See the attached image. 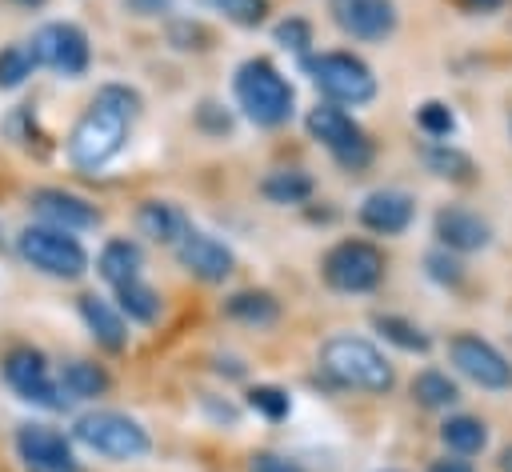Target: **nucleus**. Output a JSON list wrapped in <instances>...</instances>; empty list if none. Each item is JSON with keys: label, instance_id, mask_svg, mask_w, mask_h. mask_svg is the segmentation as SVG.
<instances>
[{"label": "nucleus", "instance_id": "nucleus-1", "mask_svg": "<svg viewBox=\"0 0 512 472\" xmlns=\"http://www.w3.org/2000/svg\"><path fill=\"white\" fill-rule=\"evenodd\" d=\"M144 112V96L128 84H100L92 104L80 112V120L68 132V160L80 172H100L108 168L124 144L132 120Z\"/></svg>", "mask_w": 512, "mask_h": 472}, {"label": "nucleus", "instance_id": "nucleus-2", "mask_svg": "<svg viewBox=\"0 0 512 472\" xmlns=\"http://www.w3.org/2000/svg\"><path fill=\"white\" fill-rule=\"evenodd\" d=\"M320 372L336 388H352V392H368V396H384L396 388L392 360L372 340L352 336V332H332L320 344Z\"/></svg>", "mask_w": 512, "mask_h": 472}, {"label": "nucleus", "instance_id": "nucleus-3", "mask_svg": "<svg viewBox=\"0 0 512 472\" xmlns=\"http://www.w3.org/2000/svg\"><path fill=\"white\" fill-rule=\"evenodd\" d=\"M232 96H236V108L244 112V120H252L256 128H280L292 120V108H296L292 80L268 56H248L236 64Z\"/></svg>", "mask_w": 512, "mask_h": 472}, {"label": "nucleus", "instance_id": "nucleus-4", "mask_svg": "<svg viewBox=\"0 0 512 472\" xmlns=\"http://www.w3.org/2000/svg\"><path fill=\"white\" fill-rule=\"evenodd\" d=\"M72 440L84 444L88 452L112 460V464H128V460H144L152 452V436L148 428L116 408H92L84 416H76L72 424Z\"/></svg>", "mask_w": 512, "mask_h": 472}, {"label": "nucleus", "instance_id": "nucleus-5", "mask_svg": "<svg viewBox=\"0 0 512 472\" xmlns=\"http://www.w3.org/2000/svg\"><path fill=\"white\" fill-rule=\"evenodd\" d=\"M388 276V256L380 244L364 240V236H348L336 240L324 256H320V280L324 288L340 292V296H364L376 292Z\"/></svg>", "mask_w": 512, "mask_h": 472}, {"label": "nucleus", "instance_id": "nucleus-6", "mask_svg": "<svg viewBox=\"0 0 512 472\" xmlns=\"http://www.w3.org/2000/svg\"><path fill=\"white\" fill-rule=\"evenodd\" d=\"M304 72L316 84V92L328 104H340V108L372 104L376 100V88H380L376 84V72L368 68V60H360L356 52H344V48L304 56Z\"/></svg>", "mask_w": 512, "mask_h": 472}, {"label": "nucleus", "instance_id": "nucleus-7", "mask_svg": "<svg viewBox=\"0 0 512 472\" xmlns=\"http://www.w3.org/2000/svg\"><path fill=\"white\" fill-rule=\"evenodd\" d=\"M304 128H308V136L344 168V172H364L372 160H376V144H372V136L352 120V112L348 108H340V104H316V108H308V116H304Z\"/></svg>", "mask_w": 512, "mask_h": 472}, {"label": "nucleus", "instance_id": "nucleus-8", "mask_svg": "<svg viewBox=\"0 0 512 472\" xmlns=\"http://www.w3.org/2000/svg\"><path fill=\"white\" fill-rule=\"evenodd\" d=\"M16 252L24 264L52 280H80L88 272V248L80 244L76 232L52 228V224H28L16 236Z\"/></svg>", "mask_w": 512, "mask_h": 472}, {"label": "nucleus", "instance_id": "nucleus-9", "mask_svg": "<svg viewBox=\"0 0 512 472\" xmlns=\"http://www.w3.org/2000/svg\"><path fill=\"white\" fill-rule=\"evenodd\" d=\"M0 376H4V384L24 404H36V408H48V412H60L68 404V396H64V388H60L48 356L40 348H32V344L8 348L4 360H0Z\"/></svg>", "mask_w": 512, "mask_h": 472}, {"label": "nucleus", "instance_id": "nucleus-10", "mask_svg": "<svg viewBox=\"0 0 512 472\" xmlns=\"http://www.w3.org/2000/svg\"><path fill=\"white\" fill-rule=\"evenodd\" d=\"M32 56H36V68H48L64 80H76L88 72L92 64V44H88V32L72 20H48L32 32L28 40Z\"/></svg>", "mask_w": 512, "mask_h": 472}, {"label": "nucleus", "instance_id": "nucleus-11", "mask_svg": "<svg viewBox=\"0 0 512 472\" xmlns=\"http://www.w3.org/2000/svg\"><path fill=\"white\" fill-rule=\"evenodd\" d=\"M448 360H452V368H456L464 380H472L476 388H488V392L512 388V364H508V356H504L492 340H484V336H476V332H456V336L448 340Z\"/></svg>", "mask_w": 512, "mask_h": 472}, {"label": "nucleus", "instance_id": "nucleus-12", "mask_svg": "<svg viewBox=\"0 0 512 472\" xmlns=\"http://www.w3.org/2000/svg\"><path fill=\"white\" fill-rule=\"evenodd\" d=\"M16 456L28 472H80L72 440L52 424H20L16 428Z\"/></svg>", "mask_w": 512, "mask_h": 472}, {"label": "nucleus", "instance_id": "nucleus-13", "mask_svg": "<svg viewBox=\"0 0 512 472\" xmlns=\"http://www.w3.org/2000/svg\"><path fill=\"white\" fill-rule=\"evenodd\" d=\"M172 252H176V260H180V268H184L188 276H196L200 284H224V280L232 276V268H236L232 248H228L224 240H216L212 232H200V228H192Z\"/></svg>", "mask_w": 512, "mask_h": 472}, {"label": "nucleus", "instance_id": "nucleus-14", "mask_svg": "<svg viewBox=\"0 0 512 472\" xmlns=\"http://www.w3.org/2000/svg\"><path fill=\"white\" fill-rule=\"evenodd\" d=\"M356 220L372 236H404L416 220V200L404 188H376L360 200Z\"/></svg>", "mask_w": 512, "mask_h": 472}, {"label": "nucleus", "instance_id": "nucleus-15", "mask_svg": "<svg viewBox=\"0 0 512 472\" xmlns=\"http://www.w3.org/2000/svg\"><path fill=\"white\" fill-rule=\"evenodd\" d=\"M332 20H336V28H340L344 36L364 40V44L388 40V36L396 32V24H400L392 0H336Z\"/></svg>", "mask_w": 512, "mask_h": 472}, {"label": "nucleus", "instance_id": "nucleus-16", "mask_svg": "<svg viewBox=\"0 0 512 472\" xmlns=\"http://www.w3.org/2000/svg\"><path fill=\"white\" fill-rule=\"evenodd\" d=\"M28 204L40 216V224H52L64 232H88L100 224V208L92 200L68 192V188H32Z\"/></svg>", "mask_w": 512, "mask_h": 472}, {"label": "nucleus", "instance_id": "nucleus-17", "mask_svg": "<svg viewBox=\"0 0 512 472\" xmlns=\"http://www.w3.org/2000/svg\"><path fill=\"white\" fill-rule=\"evenodd\" d=\"M432 232H436V244L464 256V252H484L492 244V224L472 212V208H460V204H444L436 216H432Z\"/></svg>", "mask_w": 512, "mask_h": 472}, {"label": "nucleus", "instance_id": "nucleus-18", "mask_svg": "<svg viewBox=\"0 0 512 472\" xmlns=\"http://www.w3.org/2000/svg\"><path fill=\"white\" fill-rule=\"evenodd\" d=\"M76 312L84 320V328L92 332V340L104 348V352H124L128 348V320L120 316V308L96 292H84L76 300Z\"/></svg>", "mask_w": 512, "mask_h": 472}, {"label": "nucleus", "instance_id": "nucleus-19", "mask_svg": "<svg viewBox=\"0 0 512 472\" xmlns=\"http://www.w3.org/2000/svg\"><path fill=\"white\" fill-rule=\"evenodd\" d=\"M136 228H140V236H148L152 244L176 248V244L192 232V216H188L176 200H144V204L136 208Z\"/></svg>", "mask_w": 512, "mask_h": 472}, {"label": "nucleus", "instance_id": "nucleus-20", "mask_svg": "<svg viewBox=\"0 0 512 472\" xmlns=\"http://www.w3.org/2000/svg\"><path fill=\"white\" fill-rule=\"evenodd\" d=\"M220 312L236 324H248V328H272L280 320V300L268 288H236L224 296Z\"/></svg>", "mask_w": 512, "mask_h": 472}, {"label": "nucleus", "instance_id": "nucleus-21", "mask_svg": "<svg viewBox=\"0 0 512 472\" xmlns=\"http://www.w3.org/2000/svg\"><path fill=\"white\" fill-rule=\"evenodd\" d=\"M96 272L116 288V284H128V280H136L140 272H144V248L136 244V240H128V236H112L104 248H100V256H96Z\"/></svg>", "mask_w": 512, "mask_h": 472}, {"label": "nucleus", "instance_id": "nucleus-22", "mask_svg": "<svg viewBox=\"0 0 512 472\" xmlns=\"http://www.w3.org/2000/svg\"><path fill=\"white\" fill-rule=\"evenodd\" d=\"M56 380H60V388H64L68 400H100L112 388V376L104 372V364L80 360V356L76 360H64L60 372H56Z\"/></svg>", "mask_w": 512, "mask_h": 472}, {"label": "nucleus", "instance_id": "nucleus-23", "mask_svg": "<svg viewBox=\"0 0 512 472\" xmlns=\"http://www.w3.org/2000/svg\"><path fill=\"white\" fill-rule=\"evenodd\" d=\"M440 444L448 448V456H480L488 448V424L472 412H452L440 424Z\"/></svg>", "mask_w": 512, "mask_h": 472}, {"label": "nucleus", "instance_id": "nucleus-24", "mask_svg": "<svg viewBox=\"0 0 512 472\" xmlns=\"http://www.w3.org/2000/svg\"><path fill=\"white\" fill-rule=\"evenodd\" d=\"M260 196L268 204H276V208H288V204L300 208V204H308L316 196V180L304 168H276V172H268L260 180Z\"/></svg>", "mask_w": 512, "mask_h": 472}, {"label": "nucleus", "instance_id": "nucleus-25", "mask_svg": "<svg viewBox=\"0 0 512 472\" xmlns=\"http://www.w3.org/2000/svg\"><path fill=\"white\" fill-rule=\"evenodd\" d=\"M420 156H424V168L440 180H452V184H472L476 180V160L464 148L448 144V140H428Z\"/></svg>", "mask_w": 512, "mask_h": 472}, {"label": "nucleus", "instance_id": "nucleus-26", "mask_svg": "<svg viewBox=\"0 0 512 472\" xmlns=\"http://www.w3.org/2000/svg\"><path fill=\"white\" fill-rule=\"evenodd\" d=\"M112 292H116L112 304L120 308V316H124L128 324H156V320H160L164 300H160V292H156L144 276H136V280H128V284H116Z\"/></svg>", "mask_w": 512, "mask_h": 472}, {"label": "nucleus", "instance_id": "nucleus-27", "mask_svg": "<svg viewBox=\"0 0 512 472\" xmlns=\"http://www.w3.org/2000/svg\"><path fill=\"white\" fill-rule=\"evenodd\" d=\"M408 392H412V400H416L420 408H428V412H448V408L460 400V384H456L448 372H440V368H420V372L412 376Z\"/></svg>", "mask_w": 512, "mask_h": 472}, {"label": "nucleus", "instance_id": "nucleus-28", "mask_svg": "<svg viewBox=\"0 0 512 472\" xmlns=\"http://www.w3.org/2000/svg\"><path fill=\"white\" fill-rule=\"evenodd\" d=\"M372 328H376L392 348H400V352H408V356H424V352H432V336H428L416 320H408V316L376 312V316H372Z\"/></svg>", "mask_w": 512, "mask_h": 472}, {"label": "nucleus", "instance_id": "nucleus-29", "mask_svg": "<svg viewBox=\"0 0 512 472\" xmlns=\"http://www.w3.org/2000/svg\"><path fill=\"white\" fill-rule=\"evenodd\" d=\"M32 72H36V56H32L28 44H4L0 48V88L4 92L20 88Z\"/></svg>", "mask_w": 512, "mask_h": 472}, {"label": "nucleus", "instance_id": "nucleus-30", "mask_svg": "<svg viewBox=\"0 0 512 472\" xmlns=\"http://www.w3.org/2000/svg\"><path fill=\"white\" fill-rule=\"evenodd\" d=\"M248 408L256 416H264L268 424H280V420H288L292 400H288V392L280 384H252L248 388Z\"/></svg>", "mask_w": 512, "mask_h": 472}, {"label": "nucleus", "instance_id": "nucleus-31", "mask_svg": "<svg viewBox=\"0 0 512 472\" xmlns=\"http://www.w3.org/2000/svg\"><path fill=\"white\" fill-rule=\"evenodd\" d=\"M416 128H420L428 140H448V136L456 132V112H452V104H444V100H424V104L416 108Z\"/></svg>", "mask_w": 512, "mask_h": 472}, {"label": "nucleus", "instance_id": "nucleus-32", "mask_svg": "<svg viewBox=\"0 0 512 472\" xmlns=\"http://www.w3.org/2000/svg\"><path fill=\"white\" fill-rule=\"evenodd\" d=\"M212 8L228 20V24H236V28H260L264 20H268V0H212Z\"/></svg>", "mask_w": 512, "mask_h": 472}, {"label": "nucleus", "instance_id": "nucleus-33", "mask_svg": "<svg viewBox=\"0 0 512 472\" xmlns=\"http://www.w3.org/2000/svg\"><path fill=\"white\" fill-rule=\"evenodd\" d=\"M272 40L280 48L296 52V56H308V48H312V24L304 16H284V20L272 24Z\"/></svg>", "mask_w": 512, "mask_h": 472}, {"label": "nucleus", "instance_id": "nucleus-34", "mask_svg": "<svg viewBox=\"0 0 512 472\" xmlns=\"http://www.w3.org/2000/svg\"><path fill=\"white\" fill-rule=\"evenodd\" d=\"M424 272H428V280H436V284H444V288H456V284L464 280V264H460V256L448 252V248H432V252L424 256Z\"/></svg>", "mask_w": 512, "mask_h": 472}, {"label": "nucleus", "instance_id": "nucleus-35", "mask_svg": "<svg viewBox=\"0 0 512 472\" xmlns=\"http://www.w3.org/2000/svg\"><path fill=\"white\" fill-rule=\"evenodd\" d=\"M168 44L180 48V52H204V48L212 44V32H208L200 20H172Z\"/></svg>", "mask_w": 512, "mask_h": 472}, {"label": "nucleus", "instance_id": "nucleus-36", "mask_svg": "<svg viewBox=\"0 0 512 472\" xmlns=\"http://www.w3.org/2000/svg\"><path fill=\"white\" fill-rule=\"evenodd\" d=\"M196 128L204 132V136H228L232 132V112L220 104V100H200V108H196Z\"/></svg>", "mask_w": 512, "mask_h": 472}, {"label": "nucleus", "instance_id": "nucleus-37", "mask_svg": "<svg viewBox=\"0 0 512 472\" xmlns=\"http://www.w3.org/2000/svg\"><path fill=\"white\" fill-rule=\"evenodd\" d=\"M248 472H308L304 464L280 456V452H252L248 456Z\"/></svg>", "mask_w": 512, "mask_h": 472}, {"label": "nucleus", "instance_id": "nucleus-38", "mask_svg": "<svg viewBox=\"0 0 512 472\" xmlns=\"http://www.w3.org/2000/svg\"><path fill=\"white\" fill-rule=\"evenodd\" d=\"M124 8L132 16H140V20H160V16H168L176 8V0H124Z\"/></svg>", "mask_w": 512, "mask_h": 472}, {"label": "nucleus", "instance_id": "nucleus-39", "mask_svg": "<svg viewBox=\"0 0 512 472\" xmlns=\"http://www.w3.org/2000/svg\"><path fill=\"white\" fill-rule=\"evenodd\" d=\"M424 472H476L464 456H440V460H432Z\"/></svg>", "mask_w": 512, "mask_h": 472}, {"label": "nucleus", "instance_id": "nucleus-40", "mask_svg": "<svg viewBox=\"0 0 512 472\" xmlns=\"http://www.w3.org/2000/svg\"><path fill=\"white\" fill-rule=\"evenodd\" d=\"M460 12H468V16H480V12H496V8H504L508 0H452Z\"/></svg>", "mask_w": 512, "mask_h": 472}, {"label": "nucleus", "instance_id": "nucleus-41", "mask_svg": "<svg viewBox=\"0 0 512 472\" xmlns=\"http://www.w3.org/2000/svg\"><path fill=\"white\" fill-rule=\"evenodd\" d=\"M496 468H500V472H512V444H508V448H500V460H496Z\"/></svg>", "mask_w": 512, "mask_h": 472}, {"label": "nucleus", "instance_id": "nucleus-42", "mask_svg": "<svg viewBox=\"0 0 512 472\" xmlns=\"http://www.w3.org/2000/svg\"><path fill=\"white\" fill-rule=\"evenodd\" d=\"M4 4H16V8H44L48 0H4Z\"/></svg>", "mask_w": 512, "mask_h": 472}, {"label": "nucleus", "instance_id": "nucleus-43", "mask_svg": "<svg viewBox=\"0 0 512 472\" xmlns=\"http://www.w3.org/2000/svg\"><path fill=\"white\" fill-rule=\"evenodd\" d=\"M376 472H404V468H376Z\"/></svg>", "mask_w": 512, "mask_h": 472}, {"label": "nucleus", "instance_id": "nucleus-44", "mask_svg": "<svg viewBox=\"0 0 512 472\" xmlns=\"http://www.w3.org/2000/svg\"><path fill=\"white\" fill-rule=\"evenodd\" d=\"M0 248H4V232H0Z\"/></svg>", "mask_w": 512, "mask_h": 472}, {"label": "nucleus", "instance_id": "nucleus-45", "mask_svg": "<svg viewBox=\"0 0 512 472\" xmlns=\"http://www.w3.org/2000/svg\"><path fill=\"white\" fill-rule=\"evenodd\" d=\"M508 128H512V116H508Z\"/></svg>", "mask_w": 512, "mask_h": 472}]
</instances>
